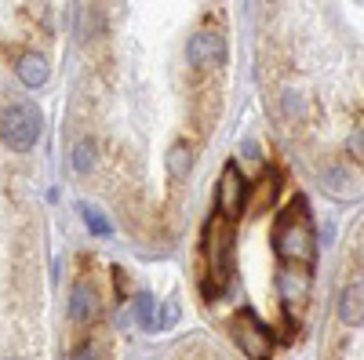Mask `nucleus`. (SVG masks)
<instances>
[{
  "mask_svg": "<svg viewBox=\"0 0 364 360\" xmlns=\"http://www.w3.org/2000/svg\"><path fill=\"white\" fill-rule=\"evenodd\" d=\"M273 251L281 255V262H291V266H314L317 258V244H314V226H310V215H306V200L295 197L288 204V212L277 219L273 226Z\"/></svg>",
  "mask_w": 364,
  "mask_h": 360,
  "instance_id": "obj_1",
  "label": "nucleus"
},
{
  "mask_svg": "<svg viewBox=\"0 0 364 360\" xmlns=\"http://www.w3.org/2000/svg\"><path fill=\"white\" fill-rule=\"evenodd\" d=\"M204 255H208L204 295L219 298L233 280V233H230V222L223 215H211V222L204 229Z\"/></svg>",
  "mask_w": 364,
  "mask_h": 360,
  "instance_id": "obj_2",
  "label": "nucleus"
},
{
  "mask_svg": "<svg viewBox=\"0 0 364 360\" xmlns=\"http://www.w3.org/2000/svg\"><path fill=\"white\" fill-rule=\"evenodd\" d=\"M41 124H44V120H41V109H37V106H29V102L11 106V109L4 113V120H0V138H4L15 153H26V149L37 146Z\"/></svg>",
  "mask_w": 364,
  "mask_h": 360,
  "instance_id": "obj_3",
  "label": "nucleus"
},
{
  "mask_svg": "<svg viewBox=\"0 0 364 360\" xmlns=\"http://www.w3.org/2000/svg\"><path fill=\"white\" fill-rule=\"evenodd\" d=\"M233 339H237L240 353H245L248 360H269V353H273L269 327H266L252 310H240V313H237V320H233Z\"/></svg>",
  "mask_w": 364,
  "mask_h": 360,
  "instance_id": "obj_4",
  "label": "nucleus"
},
{
  "mask_svg": "<svg viewBox=\"0 0 364 360\" xmlns=\"http://www.w3.org/2000/svg\"><path fill=\"white\" fill-rule=\"evenodd\" d=\"M245 175H240V168L230 160L226 168H223V178H219V190H215V212L226 219V222H233V219H240V212H245Z\"/></svg>",
  "mask_w": 364,
  "mask_h": 360,
  "instance_id": "obj_5",
  "label": "nucleus"
},
{
  "mask_svg": "<svg viewBox=\"0 0 364 360\" xmlns=\"http://www.w3.org/2000/svg\"><path fill=\"white\" fill-rule=\"evenodd\" d=\"M186 58H190V66H223L226 62V37L219 29H200L186 44Z\"/></svg>",
  "mask_w": 364,
  "mask_h": 360,
  "instance_id": "obj_6",
  "label": "nucleus"
},
{
  "mask_svg": "<svg viewBox=\"0 0 364 360\" xmlns=\"http://www.w3.org/2000/svg\"><path fill=\"white\" fill-rule=\"evenodd\" d=\"M310 288H314V277L306 266H284L277 273V291H281V302L284 310L291 313L295 306H302L310 298Z\"/></svg>",
  "mask_w": 364,
  "mask_h": 360,
  "instance_id": "obj_7",
  "label": "nucleus"
},
{
  "mask_svg": "<svg viewBox=\"0 0 364 360\" xmlns=\"http://www.w3.org/2000/svg\"><path fill=\"white\" fill-rule=\"evenodd\" d=\"M99 317V288L91 280H77L70 291V320L73 324H91Z\"/></svg>",
  "mask_w": 364,
  "mask_h": 360,
  "instance_id": "obj_8",
  "label": "nucleus"
},
{
  "mask_svg": "<svg viewBox=\"0 0 364 360\" xmlns=\"http://www.w3.org/2000/svg\"><path fill=\"white\" fill-rule=\"evenodd\" d=\"M15 73L26 87H44L48 84V58L37 55V51H26V55H18Z\"/></svg>",
  "mask_w": 364,
  "mask_h": 360,
  "instance_id": "obj_9",
  "label": "nucleus"
},
{
  "mask_svg": "<svg viewBox=\"0 0 364 360\" xmlns=\"http://www.w3.org/2000/svg\"><path fill=\"white\" fill-rule=\"evenodd\" d=\"M364 288H360V280H353L346 291H343V298H339V317H343V324H350V327H360V313H364Z\"/></svg>",
  "mask_w": 364,
  "mask_h": 360,
  "instance_id": "obj_10",
  "label": "nucleus"
},
{
  "mask_svg": "<svg viewBox=\"0 0 364 360\" xmlns=\"http://www.w3.org/2000/svg\"><path fill=\"white\" fill-rule=\"evenodd\" d=\"M95 160H99V146H95V138H80V142L73 146V171H77V175L95 171Z\"/></svg>",
  "mask_w": 364,
  "mask_h": 360,
  "instance_id": "obj_11",
  "label": "nucleus"
},
{
  "mask_svg": "<svg viewBox=\"0 0 364 360\" xmlns=\"http://www.w3.org/2000/svg\"><path fill=\"white\" fill-rule=\"evenodd\" d=\"M190 168H193V149H190V142H175L171 153H168V175H171V178H182Z\"/></svg>",
  "mask_w": 364,
  "mask_h": 360,
  "instance_id": "obj_12",
  "label": "nucleus"
},
{
  "mask_svg": "<svg viewBox=\"0 0 364 360\" xmlns=\"http://www.w3.org/2000/svg\"><path fill=\"white\" fill-rule=\"evenodd\" d=\"M80 215H84V226L95 233V236H109L113 233V226H109V219L99 212V207H91V204H80Z\"/></svg>",
  "mask_w": 364,
  "mask_h": 360,
  "instance_id": "obj_13",
  "label": "nucleus"
},
{
  "mask_svg": "<svg viewBox=\"0 0 364 360\" xmlns=\"http://www.w3.org/2000/svg\"><path fill=\"white\" fill-rule=\"evenodd\" d=\"M139 324L146 327V332H154L157 327V302H154V295H139Z\"/></svg>",
  "mask_w": 364,
  "mask_h": 360,
  "instance_id": "obj_14",
  "label": "nucleus"
},
{
  "mask_svg": "<svg viewBox=\"0 0 364 360\" xmlns=\"http://www.w3.org/2000/svg\"><path fill=\"white\" fill-rule=\"evenodd\" d=\"M175 320H178V302H164V313H161L157 327H171Z\"/></svg>",
  "mask_w": 364,
  "mask_h": 360,
  "instance_id": "obj_15",
  "label": "nucleus"
},
{
  "mask_svg": "<svg viewBox=\"0 0 364 360\" xmlns=\"http://www.w3.org/2000/svg\"><path fill=\"white\" fill-rule=\"evenodd\" d=\"M70 360H95V349H91V346L84 342V346H77V349H73V356H70Z\"/></svg>",
  "mask_w": 364,
  "mask_h": 360,
  "instance_id": "obj_16",
  "label": "nucleus"
},
{
  "mask_svg": "<svg viewBox=\"0 0 364 360\" xmlns=\"http://www.w3.org/2000/svg\"><path fill=\"white\" fill-rule=\"evenodd\" d=\"M350 153H353V157H360V128L350 135Z\"/></svg>",
  "mask_w": 364,
  "mask_h": 360,
  "instance_id": "obj_17",
  "label": "nucleus"
},
{
  "mask_svg": "<svg viewBox=\"0 0 364 360\" xmlns=\"http://www.w3.org/2000/svg\"><path fill=\"white\" fill-rule=\"evenodd\" d=\"M8 360H18V356H8Z\"/></svg>",
  "mask_w": 364,
  "mask_h": 360,
  "instance_id": "obj_18",
  "label": "nucleus"
}]
</instances>
